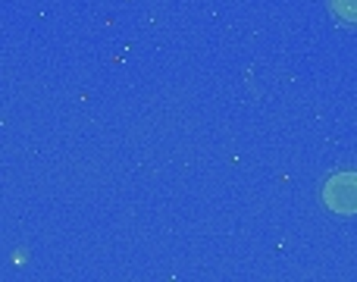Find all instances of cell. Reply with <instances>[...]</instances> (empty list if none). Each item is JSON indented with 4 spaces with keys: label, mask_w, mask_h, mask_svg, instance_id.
I'll return each mask as SVG.
<instances>
[{
    "label": "cell",
    "mask_w": 357,
    "mask_h": 282,
    "mask_svg": "<svg viewBox=\"0 0 357 282\" xmlns=\"http://www.w3.org/2000/svg\"><path fill=\"white\" fill-rule=\"evenodd\" d=\"M323 201L335 214H357V172H339L326 182Z\"/></svg>",
    "instance_id": "1"
},
{
    "label": "cell",
    "mask_w": 357,
    "mask_h": 282,
    "mask_svg": "<svg viewBox=\"0 0 357 282\" xmlns=\"http://www.w3.org/2000/svg\"><path fill=\"white\" fill-rule=\"evenodd\" d=\"M333 13L345 22H357V0H333Z\"/></svg>",
    "instance_id": "2"
}]
</instances>
